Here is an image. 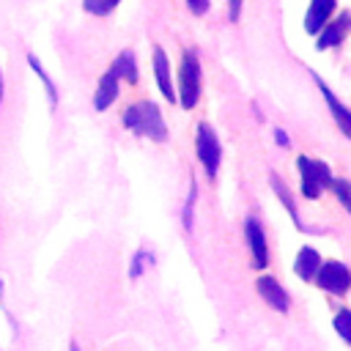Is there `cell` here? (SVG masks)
I'll list each match as a JSON object with an SVG mask.
<instances>
[{
  "label": "cell",
  "instance_id": "cell-9",
  "mask_svg": "<svg viewBox=\"0 0 351 351\" xmlns=\"http://www.w3.org/2000/svg\"><path fill=\"white\" fill-rule=\"evenodd\" d=\"M351 30V14L348 11H343L335 22H326L321 30H318V38H315V49H329V47H337L343 38H346V33Z\"/></svg>",
  "mask_w": 351,
  "mask_h": 351
},
{
  "label": "cell",
  "instance_id": "cell-8",
  "mask_svg": "<svg viewBox=\"0 0 351 351\" xmlns=\"http://www.w3.org/2000/svg\"><path fill=\"white\" fill-rule=\"evenodd\" d=\"M269 186L274 189V195L280 197V203L285 206V211H288V217H291V222L302 230V233H315L313 228H307L304 225V219H302V214H299V208H296V200H293V192L288 189V184L277 176V173H269Z\"/></svg>",
  "mask_w": 351,
  "mask_h": 351
},
{
  "label": "cell",
  "instance_id": "cell-4",
  "mask_svg": "<svg viewBox=\"0 0 351 351\" xmlns=\"http://www.w3.org/2000/svg\"><path fill=\"white\" fill-rule=\"evenodd\" d=\"M195 151H197V159H200L206 176L208 178H217V170H219V162H222V145H219L217 132L208 123H197Z\"/></svg>",
  "mask_w": 351,
  "mask_h": 351
},
{
  "label": "cell",
  "instance_id": "cell-12",
  "mask_svg": "<svg viewBox=\"0 0 351 351\" xmlns=\"http://www.w3.org/2000/svg\"><path fill=\"white\" fill-rule=\"evenodd\" d=\"M154 77H156V88L162 90L165 101H176V85H173V77H170V63H167V55L165 49H154Z\"/></svg>",
  "mask_w": 351,
  "mask_h": 351
},
{
  "label": "cell",
  "instance_id": "cell-6",
  "mask_svg": "<svg viewBox=\"0 0 351 351\" xmlns=\"http://www.w3.org/2000/svg\"><path fill=\"white\" fill-rule=\"evenodd\" d=\"M244 241H247V250H250L252 269H266L269 266V241H266V230H263L258 217L244 219Z\"/></svg>",
  "mask_w": 351,
  "mask_h": 351
},
{
  "label": "cell",
  "instance_id": "cell-26",
  "mask_svg": "<svg viewBox=\"0 0 351 351\" xmlns=\"http://www.w3.org/2000/svg\"><path fill=\"white\" fill-rule=\"evenodd\" d=\"M69 351H80V346L77 343H69Z\"/></svg>",
  "mask_w": 351,
  "mask_h": 351
},
{
  "label": "cell",
  "instance_id": "cell-18",
  "mask_svg": "<svg viewBox=\"0 0 351 351\" xmlns=\"http://www.w3.org/2000/svg\"><path fill=\"white\" fill-rule=\"evenodd\" d=\"M332 324H335L337 337H340L346 346H351V310H348V307H340V310L335 313Z\"/></svg>",
  "mask_w": 351,
  "mask_h": 351
},
{
  "label": "cell",
  "instance_id": "cell-15",
  "mask_svg": "<svg viewBox=\"0 0 351 351\" xmlns=\"http://www.w3.org/2000/svg\"><path fill=\"white\" fill-rule=\"evenodd\" d=\"M115 74H118V80H123V82H129V85H134L137 82V58H134V52L132 49H123L115 60H112V66H110Z\"/></svg>",
  "mask_w": 351,
  "mask_h": 351
},
{
  "label": "cell",
  "instance_id": "cell-11",
  "mask_svg": "<svg viewBox=\"0 0 351 351\" xmlns=\"http://www.w3.org/2000/svg\"><path fill=\"white\" fill-rule=\"evenodd\" d=\"M321 252L315 250V247H310V244H304V247H299V252H296V261H293V271L299 274V280H304V282H313L315 280V274H318V266H321Z\"/></svg>",
  "mask_w": 351,
  "mask_h": 351
},
{
  "label": "cell",
  "instance_id": "cell-22",
  "mask_svg": "<svg viewBox=\"0 0 351 351\" xmlns=\"http://www.w3.org/2000/svg\"><path fill=\"white\" fill-rule=\"evenodd\" d=\"M186 5H189V11H192L195 16H200V14L208 11V0H186Z\"/></svg>",
  "mask_w": 351,
  "mask_h": 351
},
{
  "label": "cell",
  "instance_id": "cell-10",
  "mask_svg": "<svg viewBox=\"0 0 351 351\" xmlns=\"http://www.w3.org/2000/svg\"><path fill=\"white\" fill-rule=\"evenodd\" d=\"M313 80L318 82V88H321V93H324V101H326V107H329V112H332V118H335V123L340 126V132L351 140V110L332 93V88L318 77V74H313Z\"/></svg>",
  "mask_w": 351,
  "mask_h": 351
},
{
  "label": "cell",
  "instance_id": "cell-23",
  "mask_svg": "<svg viewBox=\"0 0 351 351\" xmlns=\"http://www.w3.org/2000/svg\"><path fill=\"white\" fill-rule=\"evenodd\" d=\"M241 3H244V0H228V16H230V22L239 19V14H241Z\"/></svg>",
  "mask_w": 351,
  "mask_h": 351
},
{
  "label": "cell",
  "instance_id": "cell-21",
  "mask_svg": "<svg viewBox=\"0 0 351 351\" xmlns=\"http://www.w3.org/2000/svg\"><path fill=\"white\" fill-rule=\"evenodd\" d=\"M151 255L145 252V250H137L134 255H132V266H129V280H140V274L145 271V261H148Z\"/></svg>",
  "mask_w": 351,
  "mask_h": 351
},
{
  "label": "cell",
  "instance_id": "cell-25",
  "mask_svg": "<svg viewBox=\"0 0 351 351\" xmlns=\"http://www.w3.org/2000/svg\"><path fill=\"white\" fill-rule=\"evenodd\" d=\"M3 93H5V82H3V69H0V104H3Z\"/></svg>",
  "mask_w": 351,
  "mask_h": 351
},
{
  "label": "cell",
  "instance_id": "cell-3",
  "mask_svg": "<svg viewBox=\"0 0 351 351\" xmlns=\"http://www.w3.org/2000/svg\"><path fill=\"white\" fill-rule=\"evenodd\" d=\"M296 167H299V192L307 200H315L324 195V189H329L332 184V170L326 162L321 159H310V156H296Z\"/></svg>",
  "mask_w": 351,
  "mask_h": 351
},
{
  "label": "cell",
  "instance_id": "cell-5",
  "mask_svg": "<svg viewBox=\"0 0 351 351\" xmlns=\"http://www.w3.org/2000/svg\"><path fill=\"white\" fill-rule=\"evenodd\" d=\"M313 282L332 296H346L351 291V269L340 261H321Z\"/></svg>",
  "mask_w": 351,
  "mask_h": 351
},
{
  "label": "cell",
  "instance_id": "cell-20",
  "mask_svg": "<svg viewBox=\"0 0 351 351\" xmlns=\"http://www.w3.org/2000/svg\"><path fill=\"white\" fill-rule=\"evenodd\" d=\"M118 3L121 0H82V8L88 14H93V16H107V14H112L118 8Z\"/></svg>",
  "mask_w": 351,
  "mask_h": 351
},
{
  "label": "cell",
  "instance_id": "cell-14",
  "mask_svg": "<svg viewBox=\"0 0 351 351\" xmlns=\"http://www.w3.org/2000/svg\"><path fill=\"white\" fill-rule=\"evenodd\" d=\"M118 88H121V80H118V74L110 69V71L99 80V88H96V93H93V110L104 112V110L118 99Z\"/></svg>",
  "mask_w": 351,
  "mask_h": 351
},
{
  "label": "cell",
  "instance_id": "cell-24",
  "mask_svg": "<svg viewBox=\"0 0 351 351\" xmlns=\"http://www.w3.org/2000/svg\"><path fill=\"white\" fill-rule=\"evenodd\" d=\"M274 140H277V145H280V148H288V137H285V132H282V129H274Z\"/></svg>",
  "mask_w": 351,
  "mask_h": 351
},
{
  "label": "cell",
  "instance_id": "cell-1",
  "mask_svg": "<svg viewBox=\"0 0 351 351\" xmlns=\"http://www.w3.org/2000/svg\"><path fill=\"white\" fill-rule=\"evenodd\" d=\"M123 126L132 129L134 134L140 137H148L154 143H165L167 140V126H165V118H162V110L159 104L154 101H137L132 104L126 112H123Z\"/></svg>",
  "mask_w": 351,
  "mask_h": 351
},
{
  "label": "cell",
  "instance_id": "cell-17",
  "mask_svg": "<svg viewBox=\"0 0 351 351\" xmlns=\"http://www.w3.org/2000/svg\"><path fill=\"white\" fill-rule=\"evenodd\" d=\"M195 203H197V181L192 178L189 181V195H186V203H184V211H181V225L186 233H192L195 228Z\"/></svg>",
  "mask_w": 351,
  "mask_h": 351
},
{
  "label": "cell",
  "instance_id": "cell-19",
  "mask_svg": "<svg viewBox=\"0 0 351 351\" xmlns=\"http://www.w3.org/2000/svg\"><path fill=\"white\" fill-rule=\"evenodd\" d=\"M329 189L335 192V197L340 200V206L351 214V181H346V178H332Z\"/></svg>",
  "mask_w": 351,
  "mask_h": 351
},
{
  "label": "cell",
  "instance_id": "cell-13",
  "mask_svg": "<svg viewBox=\"0 0 351 351\" xmlns=\"http://www.w3.org/2000/svg\"><path fill=\"white\" fill-rule=\"evenodd\" d=\"M332 14H335V0H310V8L304 14V30L310 36H318V30L329 22Z\"/></svg>",
  "mask_w": 351,
  "mask_h": 351
},
{
  "label": "cell",
  "instance_id": "cell-2",
  "mask_svg": "<svg viewBox=\"0 0 351 351\" xmlns=\"http://www.w3.org/2000/svg\"><path fill=\"white\" fill-rule=\"evenodd\" d=\"M203 90V71L195 49H184L181 55V69H178V85H176V101L184 110H192L200 101Z\"/></svg>",
  "mask_w": 351,
  "mask_h": 351
},
{
  "label": "cell",
  "instance_id": "cell-16",
  "mask_svg": "<svg viewBox=\"0 0 351 351\" xmlns=\"http://www.w3.org/2000/svg\"><path fill=\"white\" fill-rule=\"evenodd\" d=\"M27 63H30V69L38 74V80H41V85H44V90H47V99H49V104L55 107L58 104V90H55V85H52V80H49V74L44 71V66H41V60L33 55V52H27Z\"/></svg>",
  "mask_w": 351,
  "mask_h": 351
},
{
  "label": "cell",
  "instance_id": "cell-7",
  "mask_svg": "<svg viewBox=\"0 0 351 351\" xmlns=\"http://www.w3.org/2000/svg\"><path fill=\"white\" fill-rule=\"evenodd\" d=\"M255 291H258V296L271 307V310H277V313H288L291 310V296H288V291L280 285V280H274L271 274H261L258 280H255Z\"/></svg>",
  "mask_w": 351,
  "mask_h": 351
}]
</instances>
